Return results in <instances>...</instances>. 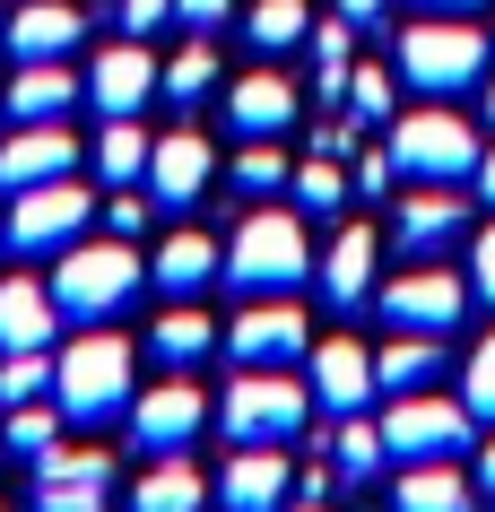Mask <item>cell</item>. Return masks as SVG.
I'll list each match as a JSON object with an SVG mask.
<instances>
[{
  "label": "cell",
  "instance_id": "cell-1",
  "mask_svg": "<svg viewBox=\"0 0 495 512\" xmlns=\"http://www.w3.org/2000/svg\"><path fill=\"white\" fill-rule=\"evenodd\" d=\"M44 287H53L61 322H113V313H131V296L148 287V261H139L131 235H79Z\"/></svg>",
  "mask_w": 495,
  "mask_h": 512
},
{
  "label": "cell",
  "instance_id": "cell-2",
  "mask_svg": "<svg viewBox=\"0 0 495 512\" xmlns=\"http://www.w3.org/2000/svg\"><path fill=\"white\" fill-rule=\"evenodd\" d=\"M53 400L70 426H105L131 408V339H113L105 322H87L70 348L53 356Z\"/></svg>",
  "mask_w": 495,
  "mask_h": 512
},
{
  "label": "cell",
  "instance_id": "cell-3",
  "mask_svg": "<svg viewBox=\"0 0 495 512\" xmlns=\"http://www.w3.org/2000/svg\"><path fill=\"white\" fill-rule=\"evenodd\" d=\"M313 426V382H296L287 365H244L218 391V434L226 443H296Z\"/></svg>",
  "mask_w": 495,
  "mask_h": 512
},
{
  "label": "cell",
  "instance_id": "cell-4",
  "mask_svg": "<svg viewBox=\"0 0 495 512\" xmlns=\"http://www.w3.org/2000/svg\"><path fill=\"white\" fill-rule=\"evenodd\" d=\"M226 278L244 296H296L313 278V243H304L296 209H252L235 235H226Z\"/></svg>",
  "mask_w": 495,
  "mask_h": 512
},
{
  "label": "cell",
  "instance_id": "cell-5",
  "mask_svg": "<svg viewBox=\"0 0 495 512\" xmlns=\"http://www.w3.org/2000/svg\"><path fill=\"white\" fill-rule=\"evenodd\" d=\"M391 70H400L417 96H461V87L487 79V35L469 27L461 9H435V18H417V27L391 44Z\"/></svg>",
  "mask_w": 495,
  "mask_h": 512
},
{
  "label": "cell",
  "instance_id": "cell-6",
  "mask_svg": "<svg viewBox=\"0 0 495 512\" xmlns=\"http://www.w3.org/2000/svg\"><path fill=\"white\" fill-rule=\"evenodd\" d=\"M391 165L409 183H469L478 174V131L469 113H443V96L426 113H391Z\"/></svg>",
  "mask_w": 495,
  "mask_h": 512
},
{
  "label": "cell",
  "instance_id": "cell-7",
  "mask_svg": "<svg viewBox=\"0 0 495 512\" xmlns=\"http://www.w3.org/2000/svg\"><path fill=\"white\" fill-rule=\"evenodd\" d=\"M87 226H96V191H87L79 174H61V183H27V191H9L0 243H18V252H70Z\"/></svg>",
  "mask_w": 495,
  "mask_h": 512
},
{
  "label": "cell",
  "instance_id": "cell-8",
  "mask_svg": "<svg viewBox=\"0 0 495 512\" xmlns=\"http://www.w3.org/2000/svg\"><path fill=\"white\" fill-rule=\"evenodd\" d=\"M469 434H478V417H469V400H443V391H400V400L383 408V443L391 460H461Z\"/></svg>",
  "mask_w": 495,
  "mask_h": 512
},
{
  "label": "cell",
  "instance_id": "cell-9",
  "mask_svg": "<svg viewBox=\"0 0 495 512\" xmlns=\"http://www.w3.org/2000/svg\"><path fill=\"white\" fill-rule=\"evenodd\" d=\"M374 313H383L391 330H452L469 313V270H435V261H409V270L391 278V287H374Z\"/></svg>",
  "mask_w": 495,
  "mask_h": 512
},
{
  "label": "cell",
  "instance_id": "cell-10",
  "mask_svg": "<svg viewBox=\"0 0 495 512\" xmlns=\"http://www.w3.org/2000/svg\"><path fill=\"white\" fill-rule=\"evenodd\" d=\"M200 426H209V400H200V382H192V374H165L157 391H139V400H131V443H139L148 460L192 452Z\"/></svg>",
  "mask_w": 495,
  "mask_h": 512
},
{
  "label": "cell",
  "instance_id": "cell-11",
  "mask_svg": "<svg viewBox=\"0 0 495 512\" xmlns=\"http://www.w3.org/2000/svg\"><path fill=\"white\" fill-rule=\"evenodd\" d=\"M105 504H113V452L53 443L35 460V512H105Z\"/></svg>",
  "mask_w": 495,
  "mask_h": 512
},
{
  "label": "cell",
  "instance_id": "cell-12",
  "mask_svg": "<svg viewBox=\"0 0 495 512\" xmlns=\"http://www.w3.org/2000/svg\"><path fill=\"white\" fill-rule=\"evenodd\" d=\"M226 348H235V365H304L313 356V330H304V313L287 296H252L226 322Z\"/></svg>",
  "mask_w": 495,
  "mask_h": 512
},
{
  "label": "cell",
  "instance_id": "cell-13",
  "mask_svg": "<svg viewBox=\"0 0 495 512\" xmlns=\"http://www.w3.org/2000/svg\"><path fill=\"white\" fill-rule=\"evenodd\" d=\"M148 96H165V70H157V53H148V35L105 44L96 70H87V105L113 122V113H148Z\"/></svg>",
  "mask_w": 495,
  "mask_h": 512
},
{
  "label": "cell",
  "instance_id": "cell-14",
  "mask_svg": "<svg viewBox=\"0 0 495 512\" xmlns=\"http://www.w3.org/2000/svg\"><path fill=\"white\" fill-rule=\"evenodd\" d=\"M287 495H296L287 443H235V460L218 478V512H287Z\"/></svg>",
  "mask_w": 495,
  "mask_h": 512
},
{
  "label": "cell",
  "instance_id": "cell-15",
  "mask_svg": "<svg viewBox=\"0 0 495 512\" xmlns=\"http://www.w3.org/2000/svg\"><path fill=\"white\" fill-rule=\"evenodd\" d=\"M304 382H313V408H330V417H357V408L383 400L374 348H357V339H322V348L304 356Z\"/></svg>",
  "mask_w": 495,
  "mask_h": 512
},
{
  "label": "cell",
  "instance_id": "cell-16",
  "mask_svg": "<svg viewBox=\"0 0 495 512\" xmlns=\"http://www.w3.org/2000/svg\"><path fill=\"white\" fill-rule=\"evenodd\" d=\"M61 174H79V139H70V122H18V131L0 139V191L61 183Z\"/></svg>",
  "mask_w": 495,
  "mask_h": 512
},
{
  "label": "cell",
  "instance_id": "cell-17",
  "mask_svg": "<svg viewBox=\"0 0 495 512\" xmlns=\"http://www.w3.org/2000/svg\"><path fill=\"white\" fill-rule=\"evenodd\" d=\"M200 191H218V148L200 131H165L157 157H148V200L157 209H192Z\"/></svg>",
  "mask_w": 495,
  "mask_h": 512
},
{
  "label": "cell",
  "instance_id": "cell-18",
  "mask_svg": "<svg viewBox=\"0 0 495 512\" xmlns=\"http://www.w3.org/2000/svg\"><path fill=\"white\" fill-rule=\"evenodd\" d=\"M469 226V200L452 183H417L409 200H400V217H391V243L409 252V261H426V252H443V243H461Z\"/></svg>",
  "mask_w": 495,
  "mask_h": 512
},
{
  "label": "cell",
  "instance_id": "cell-19",
  "mask_svg": "<svg viewBox=\"0 0 495 512\" xmlns=\"http://www.w3.org/2000/svg\"><path fill=\"white\" fill-rule=\"evenodd\" d=\"M0 35L18 61H70V44H87V9L79 0H27Z\"/></svg>",
  "mask_w": 495,
  "mask_h": 512
},
{
  "label": "cell",
  "instance_id": "cell-20",
  "mask_svg": "<svg viewBox=\"0 0 495 512\" xmlns=\"http://www.w3.org/2000/svg\"><path fill=\"white\" fill-rule=\"evenodd\" d=\"M296 113H304V96H296V79H278V70H244V79L226 87V122L244 139H278Z\"/></svg>",
  "mask_w": 495,
  "mask_h": 512
},
{
  "label": "cell",
  "instance_id": "cell-21",
  "mask_svg": "<svg viewBox=\"0 0 495 512\" xmlns=\"http://www.w3.org/2000/svg\"><path fill=\"white\" fill-rule=\"evenodd\" d=\"M53 330H61V304L44 278H0V356L53 348Z\"/></svg>",
  "mask_w": 495,
  "mask_h": 512
},
{
  "label": "cell",
  "instance_id": "cell-22",
  "mask_svg": "<svg viewBox=\"0 0 495 512\" xmlns=\"http://www.w3.org/2000/svg\"><path fill=\"white\" fill-rule=\"evenodd\" d=\"M391 512H478V478L461 460H409L391 486Z\"/></svg>",
  "mask_w": 495,
  "mask_h": 512
},
{
  "label": "cell",
  "instance_id": "cell-23",
  "mask_svg": "<svg viewBox=\"0 0 495 512\" xmlns=\"http://www.w3.org/2000/svg\"><path fill=\"white\" fill-rule=\"evenodd\" d=\"M148 278H157L165 296H192V287H209V278H226V243H218V235H200V226H174V235L157 243Z\"/></svg>",
  "mask_w": 495,
  "mask_h": 512
},
{
  "label": "cell",
  "instance_id": "cell-24",
  "mask_svg": "<svg viewBox=\"0 0 495 512\" xmlns=\"http://www.w3.org/2000/svg\"><path fill=\"white\" fill-rule=\"evenodd\" d=\"M313 278H322V296L348 313V304L374 296V226H339V235L322 243V261H313Z\"/></svg>",
  "mask_w": 495,
  "mask_h": 512
},
{
  "label": "cell",
  "instance_id": "cell-25",
  "mask_svg": "<svg viewBox=\"0 0 495 512\" xmlns=\"http://www.w3.org/2000/svg\"><path fill=\"white\" fill-rule=\"evenodd\" d=\"M87 96V79L70 70V61H18V87H9V122H61V113Z\"/></svg>",
  "mask_w": 495,
  "mask_h": 512
},
{
  "label": "cell",
  "instance_id": "cell-26",
  "mask_svg": "<svg viewBox=\"0 0 495 512\" xmlns=\"http://www.w3.org/2000/svg\"><path fill=\"white\" fill-rule=\"evenodd\" d=\"M374 382H383V400L435 391L443 382V330H391V348H374Z\"/></svg>",
  "mask_w": 495,
  "mask_h": 512
},
{
  "label": "cell",
  "instance_id": "cell-27",
  "mask_svg": "<svg viewBox=\"0 0 495 512\" xmlns=\"http://www.w3.org/2000/svg\"><path fill=\"white\" fill-rule=\"evenodd\" d=\"M200 504H218V486H200L183 452H165L148 478H131V512H200Z\"/></svg>",
  "mask_w": 495,
  "mask_h": 512
},
{
  "label": "cell",
  "instance_id": "cell-28",
  "mask_svg": "<svg viewBox=\"0 0 495 512\" xmlns=\"http://www.w3.org/2000/svg\"><path fill=\"white\" fill-rule=\"evenodd\" d=\"M148 157H157V139L139 131V113H113L105 131H96V148H87V165L105 183H148Z\"/></svg>",
  "mask_w": 495,
  "mask_h": 512
},
{
  "label": "cell",
  "instance_id": "cell-29",
  "mask_svg": "<svg viewBox=\"0 0 495 512\" xmlns=\"http://www.w3.org/2000/svg\"><path fill=\"white\" fill-rule=\"evenodd\" d=\"M383 460H391L383 417H365V408H357V417H339V434H330V478H339V486H365Z\"/></svg>",
  "mask_w": 495,
  "mask_h": 512
},
{
  "label": "cell",
  "instance_id": "cell-30",
  "mask_svg": "<svg viewBox=\"0 0 495 512\" xmlns=\"http://www.w3.org/2000/svg\"><path fill=\"white\" fill-rule=\"evenodd\" d=\"M287 191H296V209H304V217H339L348 200H357V165L339 174V157H330V148H313V157L296 165V183H287Z\"/></svg>",
  "mask_w": 495,
  "mask_h": 512
},
{
  "label": "cell",
  "instance_id": "cell-31",
  "mask_svg": "<svg viewBox=\"0 0 495 512\" xmlns=\"http://www.w3.org/2000/svg\"><path fill=\"white\" fill-rule=\"evenodd\" d=\"M218 339H226V330L209 322V313H200V304H174V313H165V322L148 330V348H157L165 365H174V374H183V365H200V356L218 348Z\"/></svg>",
  "mask_w": 495,
  "mask_h": 512
},
{
  "label": "cell",
  "instance_id": "cell-32",
  "mask_svg": "<svg viewBox=\"0 0 495 512\" xmlns=\"http://www.w3.org/2000/svg\"><path fill=\"white\" fill-rule=\"evenodd\" d=\"M244 35L261 44V61H278V53H296V44H313V9L304 0H252Z\"/></svg>",
  "mask_w": 495,
  "mask_h": 512
},
{
  "label": "cell",
  "instance_id": "cell-33",
  "mask_svg": "<svg viewBox=\"0 0 495 512\" xmlns=\"http://www.w3.org/2000/svg\"><path fill=\"white\" fill-rule=\"evenodd\" d=\"M296 183V157L278 148V139H252L244 157L226 165V191H244V200H270V191H287Z\"/></svg>",
  "mask_w": 495,
  "mask_h": 512
},
{
  "label": "cell",
  "instance_id": "cell-34",
  "mask_svg": "<svg viewBox=\"0 0 495 512\" xmlns=\"http://www.w3.org/2000/svg\"><path fill=\"white\" fill-rule=\"evenodd\" d=\"M0 443L44 460V452L61 443V400H53V391H44V400H18V408H9V426H0Z\"/></svg>",
  "mask_w": 495,
  "mask_h": 512
},
{
  "label": "cell",
  "instance_id": "cell-35",
  "mask_svg": "<svg viewBox=\"0 0 495 512\" xmlns=\"http://www.w3.org/2000/svg\"><path fill=\"white\" fill-rule=\"evenodd\" d=\"M209 87H218V44H209V35H192L183 53L165 61V96H174V105H200Z\"/></svg>",
  "mask_w": 495,
  "mask_h": 512
},
{
  "label": "cell",
  "instance_id": "cell-36",
  "mask_svg": "<svg viewBox=\"0 0 495 512\" xmlns=\"http://www.w3.org/2000/svg\"><path fill=\"white\" fill-rule=\"evenodd\" d=\"M44 391H53V348L0 356V408H18V400H44Z\"/></svg>",
  "mask_w": 495,
  "mask_h": 512
},
{
  "label": "cell",
  "instance_id": "cell-37",
  "mask_svg": "<svg viewBox=\"0 0 495 512\" xmlns=\"http://www.w3.org/2000/svg\"><path fill=\"white\" fill-rule=\"evenodd\" d=\"M461 400H469V417H478V426H495V330L469 348V365H461Z\"/></svg>",
  "mask_w": 495,
  "mask_h": 512
},
{
  "label": "cell",
  "instance_id": "cell-38",
  "mask_svg": "<svg viewBox=\"0 0 495 512\" xmlns=\"http://www.w3.org/2000/svg\"><path fill=\"white\" fill-rule=\"evenodd\" d=\"M391 79H400V70H348V105H357V122H391Z\"/></svg>",
  "mask_w": 495,
  "mask_h": 512
},
{
  "label": "cell",
  "instance_id": "cell-39",
  "mask_svg": "<svg viewBox=\"0 0 495 512\" xmlns=\"http://www.w3.org/2000/svg\"><path fill=\"white\" fill-rule=\"evenodd\" d=\"M469 296L495 304V226H478V243H469Z\"/></svg>",
  "mask_w": 495,
  "mask_h": 512
},
{
  "label": "cell",
  "instance_id": "cell-40",
  "mask_svg": "<svg viewBox=\"0 0 495 512\" xmlns=\"http://www.w3.org/2000/svg\"><path fill=\"white\" fill-rule=\"evenodd\" d=\"M226 18H235V0H174V27H192V35H218Z\"/></svg>",
  "mask_w": 495,
  "mask_h": 512
},
{
  "label": "cell",
  "instance_id": "cell-41",
  "mask_svg": "<svg viewBox=\"0 0 495 512\" xmlns=\"http://www.w3.org/2000/svg\"><path fill=\"white\" fill-rule=\"evenodd\" d=\"M174 18V0H122V35H157Z\"/></svg>",
  "mask_w": 495,
  "mask_h": 512
},
{
  "label": "cell",
  "instance_id": "cell-42",
  "mask_svg": "<svg viewBox=\"0 0 495 512\" xmlns=\"http://www.w3.org/2000/svg\"><path fill=\"white\" fill-rule=\"evenodd\" d=\"M105 235H148V200H131V191H122V200H113V209H105Z\"/></svg>",
  "mask_w": 495,
  "mask_h": 512
},
{
  "label": "cell",
  "instance_id": "cell-43",
  "mask_svg": "<svg viewBox=\"0 0 495 512\" xmlns=\"http://www.w3.org/2000/svg\"><path fill=\"white\" fill-rule=\"evenodd\" d=\"M391 174H400V165H391V148H374V157H357V191H365V200H374V191H391Z\"/></svg>",
  "mask_w": 495,
  "mask_h": 512
},
{
  "label": "cell",
  "instance_id": "cell-44",
  "mask_svg": "<svg viewBox=\"0 0 495 512\" xmlns=\"http://www.w3.org/2000/svg\"><path fill=\"white\" fill-rule=\"evenodd\" d=\"M383 9H391V0H339V18H348V27H374Z\"/></svg>",
  "mask_w": 495,
  "mask_h": 512
},
{
  "label": "cell",
  "instance_id": "cell-45",
  "mask_svg": "<svg viewBox=\"0 0 495 512\" xmlns=\"http://www.w3.org/2000/svg\"><path fill=\"white\" fill-rule=\"evenodd\" d=\"M478 504H495V443H478Z\"/></svg>",
  "mask_w": 495,
  "mask_h": 512
},
{
  "label": "cell",
  "instance_id": "cell-46",
  "mask_svg": "<svg viewBox=\"0 0 495 512\" xmlns=\"http://www.w3.org/2000/svg\"><path fill=\"white\" fill-rule=\"evenodd\" d=\"M478 200H487V209H495V148H487V157H478Z\"/></svg>",
  "mask_w": 495,
  "mask_h": 512
},
{
  "label": "cell",
  "instance_id": "cell-47",
  "mask_svg": "<svg viewBox=\"0 0 495 512\" xmlns=\"http://www.w3.org/2000/svg\"><path fill=\"white\" fill-rule=\"evenodd\" d=\"M287 512H330V504H322V486H304V504H287Z\"/></svg>",
  "mask_w": 495,
  "mask_h": 512
},
{
  "label": "cell",
  "instance_id": "cell-48",
  "mask_svg": "<svg viewBox=\"0 0 495 512\" xmlns=\"http://www.w3.org/2000/svg\"><path fill=\"white\" fill-rule=\"evenodd\" d=\"M426 9H478V0H426Z\"/></svg>",
  "mask_w": 495,
  "mask_h": 512
},
{
  "label": "cell",
  "instance_id": "cell-49",
  "mask_svg": "<svg viewBox=\"0 0 495 512\" xmlns=\"http://www.w3.org/2000/svg\"><path fill=\"white\" fill-rule=\"evenodd\" d=\"M487 122H495V79H487Z\"/></svg>",
  "mask_w": 495,
  "mask_h": 512
},
{
  "label": "cell",
  "instance_id": "cell-50",
  "mask_svg": "<svg viewBox=\"0 0 495 512\" xmlns=\"http://www.w3.org/2000/svg\"><path fill=\"white\" fill-rule=\"evenodd\" d=\"M0 27H9V9H0Z\"/></svg>",
  "mask_w": 495,
  "mask_h": 512
},
{
  "label": "cell",
  "instance_id": "cell-51",
  "mask_svg": "<svg viewBox=\"0 0 495 512\" xmlns=\"http://www.w3.org/2000/svg\"><path fill=\"white\" fill-rule=\"evenodd\" d=\"M0 452H9V443H0Z\"/></svg>",
  "mask_w": 495,
  "mask_h": 512
}]
</instances>
